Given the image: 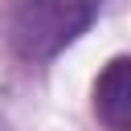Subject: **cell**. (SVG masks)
Returning a JSON list of instances; mask_svg holds the SVG:
<instances>
[{
	"label": "cell",
	"mask_w": 131,
	"mask_h": 131,
	"mask_svg": "<svg viewBox=\"0 0 131 131\" xmlns=\"http://www.w3.org/2000/svg\"><path fill=\"white\" fill-rule=\"evenodd\" d=\"M106 0H8L4 41L20 61H53L102 12Z\"/></svg>",
	"instance_id": "1"
},
{
	"label": "cell",
	"mask_w": 131,
	"mask_h": 131,
	"mask_svg": "<svg viewBox=\"0 0 131 131\" xmlns=\"http://www.w3.org/2000/svg\"><path fill=\"white\" fill-rule=\"evenodd\" d=\"M94 115L106 131H131V57H111L98 74Z\"/></svg>",
	"instance_id": "2"
}]
</instances>
